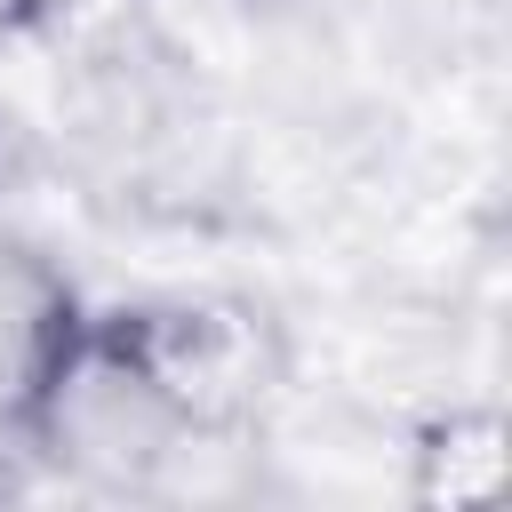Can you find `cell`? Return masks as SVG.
<instances>
[{
  "instance_id": "6da1fadb",
  "label": "cell",
  "mask_w": 512,
  "mask_h": 512,
  "mask_svg": "<svg viewBox=\"0 0 512 512\" xmlns=\"http://www.w3.org/2000/svg\"><path fill=\"white\" fill-rule=\"evenodd\" d=\"M80 328L88 296L72 288V272L0 232V448L32 456V432L80 352Z\"/></svg>"
},
{
  "instance_id": "7a4b0ae2",
  "label": "cell",
  "mask_w": 512,
  "mask_h": 512,
  "mask_svg": "<svg viewBox=\"0 0 512 512\" xmlns=\"http://www.w3.org/2000/svg\"><path fill=\"white\" fill-rule=\"evenodd\" d=\"M504 480H512V424L488 400L432 416L416 432V448H408V504H424V512L496 504Z\"/></svg>"
},
{
  "instance_id": "3957f363",
  "label": "cell",
  "mask_w": 512,
  "mask_h": 512,
  "mask_svg": "<svg viewBox=\"0 0 512 512\" xmlns=\"http://www.w3.org/2000/svg\"><path fill=\"white\" fill-rule=\"evenodd\" d=\"M56 16V0H0V48H16V40H32L40 24Z\"/></svg>"
}]
</instances>
